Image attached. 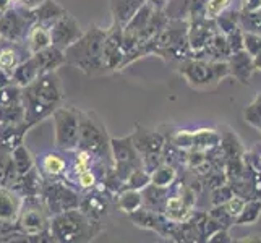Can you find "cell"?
Returning a JSON list of instances; mask_svg holds the SVG:
<instances>
[{
	"label": "cell",
	"instance_id": "cell-1",
	"mask_svg": "<svg viewBox=\"0 0 261 243\" xmlns=\"http://www.w3.org/2000/svg\"><path fill=\"white\" fill-rule=\"evenodd\" d=\"M65 99V91L57 71L44 73L33 83L21 88V101L24 105V122L36 127L54 114Z\"/></svg>",
	"mask_w": 261,
	"mask_h": 243
},
{
	"label": "cell",
	"instance_id": "cell-2",
	"mask_svg": "<svg viewBox=\"0 0 261 243\" xmlns=\"http://www.w3.org/2000/svg\"><path fill=\"white\" fill-rule=\"evenodd\" d=\"M106 30L97 24H91L83 33V36L76 42L65 49L67 65H71L83 71L86 76H102L109 75L102 57Z\"/></svg>",
	"mask_w": 261,
	"mask_h": 243
},
{
	"label": "cell",
	"instance_id": "cell-3",
	"mask_svg": "<svg viewBox=\"0 0 261 243\" xmlns=\"http://www.w3.org/2000/svg\"><path fill=\"white\" fill-rule=\"evenodd\" d=\"M49 230L57 243H83L94 240L102 232V224L91 221L75 208L52 215L49 219Z\"/></svg>",
	"mask_w": 261,
	"mask_h": 243
},
{
	"label": "cell",
	"instance_id": "cell-4",
	"mask_svg": "<svg viewBox=\"0 0 261 243\" xmlns=\"http://www.w3.org/2000/svg\"><path fill=\"white\" fill-rule=\"evenodd\" d=\"M76 148L89 152L96 164L112 167L111 138L107 134L104 122L94 112L80 111V130Z\"/></svg>",
	"mask_w": 261,
	"mask_h": 243
},
{
	"label": "cell",
	"instance_id": "cell-5",
	"mask_svg": "<svg viewBox=\"0 0 261 243\" xmlns=\"http://www.w3.org/2000/svg\"><path fill=\"white\" fill-rule=\"evenodd\" d=\"M178 73L195 89H211L219 81L230 76L227 60H206L188 57L178 62Z\"/></svg>",
	"mask_w": 261,
	"mask_h": 243
},
{
	"label": "cell",
	"instance_id": "cell-6",
	"mask_svg": "<svg viewBox=\"0 0 261 243\" xmlns=\"http://www.w3.org/2000/svg\"><path fill=\"white\" fill-rule=\"evenodd\" d=\"M39 198L49 218H52L64 211L78 208L82 193L64 178H44Z\"/></svg>",
	"mask_w": 261,
	"mask_h": 243
},
{
	"label": "cell",
	"instance_id": "cell-7",
	"mask_svg": "<svg viewBox=\"0 0 261 243\" xmlns=\"http://www.w3.org/2000/svg\"><path fill=\"white\" fill-rule=\"evenodd\" d=\"M54 120V146L60 152L73 151L78 146V130H80V111L71 105H59L50 115Z\"/></svg>",
	"mask_w": 261,
	"mask_h": 243
},
{
	"label": "cell",
	"instance_id": "cell-8",
	"mask_svg": "<svg viewBox=\"0 0 261 243\" xmlns=\"http://www.w3.org/2000/svg\"><path fill=\"white\" fill-rule=\"evenodd\" d=\"M49 214L44 209L39 196H24L20 214L16 218V230L26 240L49 230Z\"/></svg>",
	"mask_w": 261,
	"mask_h": 243
},
{
	"label": "cell",
	"instance_id": "cell-9",
	"mask_svg": "<svg viewBox=\"0 0 261 243\" xmlns=\"http://www.w3.org/2000/svg\"><path fill=\"white\" fill-rule=\"evenodd\" d=\"M34 23L36 20L31 8L13 4L0 15V38L12 42H24Z\"/></svg>",
	"mask_w": 261,
	"mask_h": 243
},
{
	"label": "cell",
	"instance_id": "cell-10",
	"mask_svg": "<svg viewBox=\"0 0 261 243\" xmlns=\"http://www.w3.org/2000/svg\"><path fill=\"white\" fill-rule=\"evenodd\" d=\"M111 152H112V172L125 186L128 175L135 169L143 167L141 154L135 148L132 137L111 138Z\"/></svg>",
	"mask_w": 261,
	"mask_h": 243
},
{
	"label": "cell",
	"instance_id": "cell-11",
	"mask_svg": "<svg viewBox=\"0 0 261 243\" xmlns=\"http://www.w3.org/2000/svg\"><path fill=\"white\" fill-rule=\"evenodd\" d=\"M112 200H114V196L111 193H107L96 186L93 190L82 193V200H80L78 209L85 215H88L91 221H94L97 224H102V219L111 211Z\"/></svg>",
	"mask_w": 261,
	"mask_h": 243
},
{
	"label": "cell",
	"instance_id": "cell-12",
	"mask_svg": "<svg viewBox=\"0 0 261 243\" xmlns=\"http://www.w3.org/2000/svg\"><path fill=\"white\" fill-rule=\"evenodd\" d=\"M128 219L140 229L145 230H152L159 233L161 237L164 238H170L172 235V230L175 227L177 222L169 221L163 212L152 211L148 208H140L137 211H133L128 214Z\"/></svg>",
	"mask_w": 261,
	"mask_h": 243
},
{
	"label": "cell",
	"instance_id": "cell-13",
	"mask_svg": "<svg viewBox=\"0 0 261 243\" xmlns=\"http://www.w3.org/2000/svg\"><path fill=\"white\" fill-rule=\"evenodd\" d=\"M49 30H50L52 46H56L62 50H65L73 42H76L85 33L80 23L75 20V16H71L68 12L64 16H60L57 21H54L49 26Z\"/></svg>",
	"mask_w": 261,
	"mask_h": 243
},
{
	"label": "cell",
	"instance_id": "cell-14",
	"mask_svg": "<svg viewBox=\"0 0 261 243\" xmlns=\"http://www.w3.org/2000/svg\"><path fill=\"white\" fill-rule=\"evenodd\" d=\"M122 31L123 28L120 24L112 21V24L106 30L104 46H102V57L104 65L109 73L120 71L122 62H123V49H122Z\"/></svg>",
	"mask_w": 261,
	"mask_h": 243
},
{
	"label": "cell",
	"instance_id": "cell-15",
	"mask_svg": "<svg viewBox=\"0 0 261 243\" xmlns=\"http://www.w3.org/2000/svg\"><path fill=\"white\" fill-rule=\"evenodd\" d=\"M214 33H218V26H216L214 20H210L206 16L190 18L188 20L187 38H188V44H190L192 53L200 52L213 38Z\"/></svg>",
	"mask_w": 261,
	"mask_h": 243
},
{
	"label": "cell",
	"instance_id": "cell-16",
	"mask_svg": "<svg viewBox=\"0 0 261 243\" xmlns=\"http://www.w3.org/2000/svg\"><path fill=\"white\" fill-rule=\"evenodd\" d=\"M31 57L24 42H12V41H0V70L12 78L15 68L21 64L23 60Z\"/></svg>",
	"mask_w": 261,
	"mask_h": 243
},
{
	"label": "cell",
	"instance_id": "cell-17",
	"mask_svg": "<svg viewBox=\"0 0 261 243\" xmlns=\"http://www.w3.org/2000/svg\"><path fill=\"white\" fill-rule=\"evenodd\" d=\"M132 141L137 151L140 154H161L164 145H166V138L164 134H161L159 131L149 130L141 127V125H137L135 127V131L130 134Z\"/></svg>",
	"mask_w": 261,
	"mask_h": 243
},
{
	"label": "cell",
	"instance_id": "cell-18",
	"mask_svg": "<svg viewBox=\"0 0 261 243\" xmlns=\"http://www.w3.org/2000/svg\"><path fill=\"white\" fill-rule=\"evenodd\" d=\"M227 65H229L230 76L240 81L242 85L250 83V78L255 71V64H253V57L248 56L245 50H239V52L230 53L227 59Z\"/></svg>",
	"mask_w": 261,
	"mask_h": 243
},
{
	"label": "cell",
	"instance_id": "cell-19",
	"mask_svg": "<svg viewBox=\"0 0 261 243\" xmlns=\"http://www.w3.org/2000/svg\"><path fill=\"white\" fill-rule=\"evenodd\" d=\"M33 57L36 59V64L39 68V76L44 73H52L57 71L60 67L67 65L65 59V50H62L56 46H49L46 49H42L39 52L33 53Z\"/></svg>",
	"mask_w": 261,
	"mask_h": 243
},
{
	"label": "cell",
	"instance_id": "cell-20",
	"mask_svg": "<svg viewBox=\"0 0 261 243\" xmlns=\"http://www.w3.org/2000/svg\"><path fill=\"white\" fill-rule=\"evenodd\" d=\"M23 196L8 186H0V221L15 224L21 209Z\"/></svg>",
	"mask_w": 261,
	"mask_h": 243
},
{
	"label": "cell",
	"instance_id": "cell-21",
	"mask_svg": "<svg viewBox=\"0 0 261 243\" xmlns=\"http://www.w3.org/2000/svg\"><path fill=\"white\" fill-rule=\"evenodd\" d=\"M44 183V175L41 174V170L38 166H34L31 170H28L26 174L18 177L15 185L12 186V190H15L20 196H39L41 188Z\"/></svg>",
	"mask_w": 261,
	"mask_h": 243
},
{
	"label": "cell",
	"instance_id": "cell-22",
	"mask_svg": "<svg viewBox=\"0 0 261 243\" xmlns=\"http://www.w3.org/2000/svg\"><path fill=\"white\" fill-rule=\"evenodd\" d=\"M30 130L31 127L26 122L0 123V146L13 151L18 145H21Z\"/></svg>",
	"mask_w": 261,
	"mask_h": 243
},
{
	"label": "cell",
	"instance_id": "cell-23",
	"mask_svg": "<svg viewBox=\"0 0 261 243\" xmlns=\"http://www.w3.org/2000/svg\"><path fill=\"white\" fill-rule=\"evenodd\" d=\"M67 167H68V160L65 159L64 154H60V151L46 152L41 157V164L38 166L44 178H64L67 174Z\"/></svg>",
	"mask_w": 261,
	"mask_h": 243
},
{
	"label": "cell",
	"instance_id": "cell-24",
	"mask_svg": "<svg viewBox=\"0 0 261 243\" xmlns=\"http://www.w3.org/2000/svg\"><path fill=\"white\" fill-rule=\"evenodd\" d=\"M146 0H111L112 21L120 24L122 28L135 16Z\"/></svg>",
	"mask_w": 261,
	"mask_h": 243
},
{
	"label": "cell",
	"instance_id": "cell-25",
	"mask_svg": "<svg viewBox=\"0 0 261 243\" xmlns=\"http://www.w3.org/2000/svg\"><path fill=\"white\" fill-rule=\"evenodd\" d=\"M24 44H26V47H28V50L31 52V56L36 52H39L42 49L52 46L49 26L41 24V23H34L31 26V30L28 31V36H26Z\"/></svg>",
	"mask_w": 261,
	"mask_h": 243
},
{
	"label": "cell",
	"instance_id": "cell-26",
	"mask_svg": "<svg viewBox=\"0 0 261 243\" xmlns=\"http://www.w3.org/2000/svg\"><path fill=\"white\" fill-rule=\"evenodd\" d=\"M67 10L62 7L57 0H44L42 4H39L36 8H33V15L36 23L50 26L54 21H57L60 16H64Z\"/></svg>",
	"mask_w": 261,
	"mask_h": 243
},
{
	"label": "cell",
	"instance_id": "cell-27",
	"mask_svg": "<svg viewBox=\"0 0 261 243\" xmlns=\"http://www.w3.org/2000/svg\"><path fill=\"white\" fill-rule=\"evenodd\" d=\"M141 196H143V208L164 212L166 200L169 196V188L149 183L148 186H145L141 190Z\"/></svg>",
	"mask_w": 261,
	"mask_h": 243
},
{
	"label": "cell",
	"instance_id": "cell-28",
	"mask_svg": "<svg viewBox=\"0 0 261 243\" xmlns=\"http://www.w3.org/2000/svg\"><path fill=\"white\" fill-rule=\"evenodd\" d=\"M38 76H39V68H38V64H36V59L31 56L26 60H23L21 64L15 68L12 75V81L20 88H24L30 83H33Z\"/></svg>",
	"mask_w": 261,
	"mask_h": 243
},
{
	"label": "cell",
	"instance_id": "cell-29",
	"mask_svg": "<svg viewBox=\"0 0 261 243\" xmlns=\"http://www.w3.org/2000/svg\"><path fill=\"white\" fill-rule=\"evenodd\" d=\"M221 145V133L211 128H201L192 131V149L211 151ZM190 149V151H192Z\"/></svg>",
	"mask_w": 261,
	"mask_h": 243
},
{
	"label": "cell",
	"instance_id": "cell-30",
	"mask_svg": "<svg viewBox=\"0 0 261 243\" xmlns=\"http://www.w3.org/2000/svg\"><path fill=\"white\" fill-rule=\"evenodd\" d=\"M169 221L172 222H182L188 218V214H190V209L187 208L182 196H180L178 190L175 193L167 196L166 200V206H164V212H163Z\"/></svg>",
	"mask_w": 261,
	"mask_h": 243
},
{
	"label": "cell",
	"instance_id": "cell-31",
	"mask_svg": "<svg viewBox=\"0 0 261 243\" xmlns=\"http://www.w3.org/2000/svg\"><path fill=\"white\" fill-rule=\"evenodd\" d=\"M115 206L120 209V212L130 214L143 208V196L140 190H132V188H125L119 195L115 196Z\"/></svg>",
	"mask_w": 261,
	"mask_h": 243
},
{
	"label": "cell",
	"instance_id": "cell-32",
	"mask_svg": "<svg viewBox=\"0 0 261 243\" xmlns=\"http://www.w3.org/2000/svg\"><path fill=\"white\" fill-rule=\"evenodd\" d=\"M261 215V200L253 198V200L245 201L244 208L239 212V215L233 219V224L237 226H251L255 224Z\"/></svg>",
	"mask_w": 261,
	"mask_h": 243
},
{
	"label": "cell",
	"instance_id": "cell-33",
	"mask_svg": "<svg viewBox=\"0 0 261 243\" xmlns=\"http://www.w3.org/2000/svg\"><path fill=\"white\" fill-rule=\"evenodd\" d=\"M177 180V169L170 164H159L154 170L151 172V183L158 186H166L170 188Z\"/></svg>",
	"mask_w": 261,
	"mask_h": 243
},
{
	"label": "cell",
	"instance_id": "cell-34",
	"mask_svg": "<svg viewBox=\"0 0 261 243\" xmlns=\"http://www.w3.org/2000/svg\"><path fill=\"white\" fill-rule=\"evenodd\" d=\"M12 159H13V164L16 167V172L20 175L26 174L28 170H31L36 166V160H34L33 154L30 152V149L24 146V143L18 145L12 151Z\"/></svg>",
	"mask_w": 261,
	"mask_h": 243
},
{
	"label": "cell",
	"instance_id": "cell-35",
	"mask_svg": "<svg viewBox=\"0 0 261 243\" xmlns=\"http://www.w3.org/2000/svg\"><path fill=\"white\" fill-rule=\"evenodd\" d=\"M219 146L224 152V156H226V159L240 157L242 154H244V149H242L239 138L232 131L221 133V145Z\"/></svg>",
	"mask_w": 261,
	"mask_h": 243
},
{
	"label": "cell",
	"instance_id": "cell-36",
	"mask_svg": "<svg viewBox=\"0 0 261 243\" xmlns=\"http://www.w3.org/2000/svg\"><path fill=\"white\" fill-rule=\"evenodd\" d=\"M239 15L240 12H236V10H227L222 12L218 18H216V26H218V31L222 33L224 36H227L229 33H232L233 30L239 28Z\"/></svg>",
	"mask_w": 261,
	"mask_h": 243
},
{
	"label": "cell",
	"instance_id": "cell-37",
	"mask_svg": "<svg viewBox=\"0 0 261 243\" xmlns=\"http://www.w3.org/2000/svg\"><path fill=\"white\" fill-rule=\"evenodd\" d=\"M18 122H24L23 101L0 107V123H18Z\"/></svg>",
	"mask_w": 261,
	"mask_h": 243
},
{
	"label": "cell",
	"instance_id": "cell-38",
	"mask_svg": "<svg viewBox=\"0 0 261 243\" xmlns=\"http://www.w3.org/2000/svg\"><path fill=\"white\" fill-rule=\"evenodd\" d=\"M239 24L244 31L261 34V10H256V12H242L240 10Z\"/></svg>",
	"mask_w": 261,
	"mask_h": 243
},
{
	"label": "cell",
	"instance_id": "cell-39",
	"mask_svg": "<svg viewBox=\"0 0 261 243\" xmlns=\"http://www.w3.org/2000/svg\"><path fill=\"white\" fill-rule=\"evenodd\" d=\"M149 183H151V174L146 172L143 167H138L128 175L127 182H125L123 190H125V188H132V190H140L141 192L143 188L148 186Z\"/></svg>",
	"mask_w": 261,
	"mask_h": 243
},
{
	"label": "cell",
	"instance_id": "cell-40",
	"mask_svg": "<svg viewBox=\"0 0 261 243\" xmlns=\"http://www.w3.org/2000/svg\"><path fill=\"white\" fill-rule=\"evenodd\" d=\"M21 102V88L15 85L13 81L10 85L0 88V107Z\"/></svg>",
	"mask_w": 261,
	"mask_h": 243
},
{
	"label": "cell",
	"instance_id": "cell-41",
	"mask_svg": "<svg viewBox=\"0 0 261 243\" xmlns=\"http://www.w3.org/2000/svg\"><path fill=\"white\" fill-rule=\"evenodd\" d=\"M245 122L250 123L251 127L259 128V125H261V93H258V96L247 105Z\"/></svg>",
	"mask_w": 261,
	"mask_h": 243
},
{
	"label": "cell",
	"instance_id": "cell-42",
	"mask_svg": "<svg viewBox=\"0 0 261 243\" xmlns=\"http://www.w3.org/2000/svg\"><path fill=\"white\" fill-rule=\"evenodd\" d=\"M232 0H206L204 4V16L210 20H216L222 12H226L230 7Z\"/></svg>",
	"mask_w": 261,
	"mask_h": 243
},
{
	"label": "cell",
	"instance_id": "cell-43",
	"mask_svg": "<svg viewBox=\"0 0 261 243\" xmlns=\"http://www.w3.org/2000/svg\"><path fill=\"white\" fill-rule=\"evenodd\" d=\"M244 50L248 53V56L256 57L261 52V34L244 31Z\"/></svg>",
	"mask_w": 261,
	"mask_h": 243
},
{
	"label": "cell",
	"instance_id": "cell-44",
	"mask_svg": "<svg viewBox=\"0 0 261 243\" xmlns=\"http://www.w3.org/2000/svg\"><path fill=\"white\" fill-rule=\"evenodd\" d=\"M233 196V192L229 183H224L218 188H213L211 190V204L218 206V204H224L227 203L230 198Z\"/></svg>",
	"mask_w": 261,
	"mask_h": 243
},
{
	"label": "cell",
	"instance_id": "cell-45",
	"mask_svg": "<svg viewBox=\"0 0 261 243\" xmlns=\"http://www.w3.org/2000/svg\"><path fill=\"white\" fill-rule=\"evenodd\" d=\"M213 219H216L222 227H229V226H232L233 224V218L232 215L227 212V209H226V206L224 204H218V206H213V209L208 212Z\"/></svg>",
	"mask_w": 261,
	"mask_h": 243
},
{
	"label": "cell",
	"instance_id": "cell-46",
	"mask_svg": "<svg viewBox=\"0 0 261 243\" xmlns=\"http://www.w3.org/2000/svg\"><path fill=\"white\" fill-rule=\"evenodd\" d=\"M12 166V151L0 146V186L5 185L8 169Z\"/></svg>",
	"mask_w": 261,
	"mask_h": 243
},
{
	"label": "cell",
	"instance_id": "cell-47",
	"mask_svg": "<svg viewBox=\"0 0 261 243\" xmlns=\"http://www.w3.org/2000/svg\"><path fill=\"white\" fill-rule=\"evenodd\" d=\"M204 183L208 185L211 190L213 188H218L224 183H227V175L224 172V169H214L204 177Z\"/></svg>",
	"mask_w": 261,
	"mask_h": 243
},
{
	"label": "cell",
	"instance_id": "cell-48",
	"mask_svg": "<svg viewBox=\"0 0 261 243\" xmlns=\"http://www.w3.org/2000/svg\"><path fill=\"white\" fill-rule=\"evenodd\" d=\"M226 39H227V44H229L230 53L244 50V31H242L240 26L237 30H233L232 33H229L226 36Z\"/></svg>",
	"mask_w": 261,
	"mask_h": 243
},
{
	"label": "cell",
	"instance_id": "cell-49",
	"mask_svg": "<svg viewBox=\"0 0 261 243\" xmlns=\"http://www.w3.org/2000/svg\"><path fill=\"white\" fill-rule=\"evenodd\" d=\"M244 204H245V200H244V198L237 196V195H233L227 203H224V206H226L227 212L232 215L233 219H236L237 215H239V212L242 211V208H244Z\"/></svg>",
	"mask_w": 261,
	"mask_h": 243
},
{
	"label": "cell",
	"instance_id": "cell-50",
	"mask_svg": "<svg viewBox=\"0 0 261 243\" xmlns=\"http://www.w3.org/2000/svg\"><path fill=\"white\" fill-rule=\"evenodd\" d=\"M16 224L0 221V240H7L12 233H16Z\"/></svg>",
	"mask_w": 261,
	"mask_h": 243
},
{
	"label": "cell",
	"instance_id": "cell-51",
	"mask_svg": "<svg viewBox=\"0 0 261 243\" xmlns=\"http://www.w3.org/2000/svg\"><path fill=\"white\" fill-rule=\"evenodd\" d=\"M206 241H210V243H218V241H232L230 238H229V232H227V229H219V230H216L213 235H210L208 237V240Z\"/></svg>",
	"mask_w": 261,
	"mask_h": 243
},
{
	"label": "cell",
	"instance_id": "cell-52",
	"mask_svg": "<svg viewBox=\"0 0 261 243\" xmlns=\"http://www.w3.org/2000/svg\"><path fill=\"white\" fill-rule=\"evenodd\" d=\"M261 10V0H242V12Z\"/></svg>",
	"mask_w": 261,
	"mask_h": 243
},
{
	"label": "cell",
	"instance_id": "cell-53",
	"mask_svg": "<svg viewBox=\"0 0 261 243\" xmlns=\"http://www.w3.org/2000/svg\"><path fill=\"white\" fill-rule=\"evenodd\" d=\"M44 0H16V4H20V5H23V7H26V8H36L39 4H42Z\"/></svg>",
	"mask_w": 261,
	"mask_h": 243
},
{
	"label": "cell",
	"instance_id": "cell-54",
	"mask_svg": "<svg viewBox=\"0 0 261 243\" xmlns=\"http://www.w3.org/2000/svg\"><path fill=\"white\" fill-rule=\"evenodd\" d=\"M146 2H149L154 8H159V10H164L166 5L170 2V0H146Z\"/></svg>",
	"mask_w": 261,
	"mask_h": 243
},
{
	"label": "cell",
	"instance_id": "cell-55",
	"mask_svg": "<svg viewBox=\"0 0 261 243\" xmlns=\"http://www.w3.org/2000/svg\"><path fill=\"white\" fill-rule=\"evenodd\" d=\"M12 83V78L8 76L5 71H2L0 70V88H4V86H7V85H10Z\"/></svg>",
	"mask_w": 261,
	"mask_h": 243
},
{
	"label": "cell",
	"instance_id": "cell-56",
	"mask_svg": "<svg viewBox=\"0 0 261 243\" xmlns=\"http://www.w3.org/2000/svg\"><path fill=\"white\" fill-rule=\"evenodd\" d=\"M13 4H12V0H0V13H4L7 8H10Z\"/></svg>",
	"mask_w": 261,
	"mask_h": 243
},
{
	"label": "cell",
	"instance_id": "cell-57",
	"mask_svg": "<svg viewBox=\"0 0 261 243\" xmlns=\"http://www.w3.org/2000/svg\"><path fill=\"white\" fill-rule=\"evenodd\" d=\"M253 64H255V70L261 71V52L258 53L256 57H253Z\"/></svg>",
	"mask_w": 261,
	"mask_h": 243
},
{
	"label": "cell",
	"instance_id": "cell-58",
	"mask_svg": "<svg viewBox=\"0 0 261 243\" xmlns=\"http://www.w3.org/2000/svg\"><path fill=\"white\" fill-rule=\"evenodd\" d=\"M259 130H261V125H259Z\"/></svg>",
	"mask_w": 261,
	"mask_h": 243
},
{
	"label": "cell",
	"instance_id": "cell-59",
	"mask_svg": "<svg viewBox=\"0 0 261 243\" xmlns=\"http://www.w3.org/2000/svg\"><path fill=\"white\" fill-rule=\"evenodd\" d=\"M0 41H2V38H0Z\"/></svg>",
	"mask_w": 261,
	"mask_h": 243
}]
</instances>
